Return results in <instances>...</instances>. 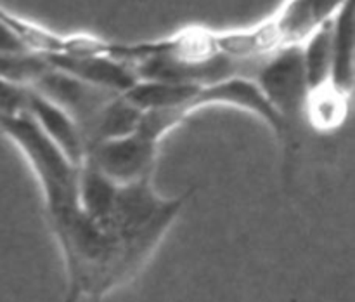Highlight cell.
I'll return each instance as SVG.
<instances>
[{
	"label": "cell",
	"mask_w": 355,
	"mask_h": 302,
	"mask_svg": "<svg viewBox=\"0 0 355 302\" xmlns=\"http://www.w3.org/2000/svg\"><path fill=\"white\" fill-rule=\"evenodd\" d=\"M44 59L52 68L114 94L125 92L139 82L130 62L107 56H49Z\"/></svg>",
	"instance_id": "cell-7"
},
{
	"label": "cell",
	"mask_w": 355,
	"mask_h": 302,
	"mask_svg": "<svg viewBox=\"0 0 355 302\" xmlns=\"http://www.w3.org/2000/svg\"><path fill=\"white\" fill-rule=\"evenodd\" d=\"M28 87L61 106L82 128L83 137L103 108L118 96L52 66H47Z\"/></svg>",
	"instance_id": "cell-4"
},
{
	"label": "cell",
	"mask_w": 355,
	"mask_h": 302,
	"mask_svg": "<svg viewBox=\"0 0 355 302\" xmlns=\"http://www.w3.org/2000/svg\"><path fill=\"white\" fill-rule=\"evenodd\" d=\"M201 85L162 80H139L135 85L121 92V96L137 110H158V108H187L191 113L193 101Z\"/></svg>",
	"instance_id": "cell-10"
},
{
	"label": "cell",
	"mask_w": 355,
	"mask_h": 302,
	"mask_svg": "<svg viewBox=\"0 0 355 302\" xmlns=\"http://www.w3.org/2000/svg\"><path fill=\"white\" fill-rule=\"evenodd\" d=\"M0 131L23 151L33 169L44 193L51 228L73 217L80 210L78 167L59 151L26 111L19 115L0 113Z\"/></svg>",
	"instance_id": "cell-1"
},
{
	"label": "cell",
	"mask_w": 355,
	"mask_h": 302,
	"mask_svg": "<svg viewBox=\"0 0 355 302\" xmlns=\"http://www.w3.org/2000/svg\"><path fill=\"white\" fill-rule=\"evenodd\" d=\"M26 113L73 165L78 169L83 165L87 156L85 137L78 124L61 106L28 87Z\"/></svg>",
	"instance_id": "cell-6"
},
{
	"label": "cell",
	"mask_w": 355,
	"mask_h": 302,
	"mask_svg": "<svg viewBox=\"0 0 355 302\" xmlns=\"http://www.w3.org/2000/svg\"><path fill=\"white\" fill-rule=\"evenodd\" d=\"M158 142L144 137L139 132L106 139L87 149L85 162L110 177L118 186L135 183L153 176L158 155Z\"/></svg>",
	"instance_id": "cell-3"
},
{
	"label": "cell",
	"mask_w": 355,
	"mask_h": 302,
	"mask_svg": "<svg viewBox=\"0 0 355 302\" xmlns=\"http://www.w3.org/2000/svg\"><path fill=\"white\" fill-rule=\"evenodd\" d=\"M331 42L333 19L322 24L302 44L309 94L328 87L329 72H331Z\"/></svg>",
	"instance_id": "cell-11"
},
{
	"label": "cell",
	"mask_w": 355,
	"mask_h": 302,
	"mask_svg": "<svg viewBox=\"0 0 355 302\" xmlns=\"http://www.w3.org/2000/svg\"><path fill=\"white\" fill-rule=\"evenodd\" d=\"M354 83V14L350 0H345L333 17L331 72L328 87L349 99Z\"/></svg>",
	"instance_id": "cell-8"
},
{
	"label": "cell",
	"mask_w": 355,
	"mask_h": 302,
	"mask_svg": "<svg viewBox=\"0 0 355 302\" xmlns=\"http://www.w3.org/2000/svg\"><path fill=\"white\" fill-rule=\"evenodd\" d=\"M345 0H284L267 21L281 49L302 45L315 30L331 21Z\"/></svg>",
	"instance_id": "cell-5"
},
{
	"label": "cell",
	"mask_w": 355,
	"mask_h": 302,
	"mask_svg": "<svg viewBox=\"0 0 355 302\" xmlns=\"http://www.w3.org/2000/svg\"><path fill=\"white\" fill-rule=\"evenodd\" d=\"M116 194L118 184L89 162H83L78 170V207L85 217L110 233H113L111 217Z\"/></svg>",
	"instance_id": "cell-9"
},
{
	"label": "cell",
	"mask_w": 355,
	"mask_h": 302,
	"mask_svg": "<svg viewBox=\"0 0 355 302\" xmlns=\"http://www.w3.org/2000/svg\"><path fill=\"white\" fill-rule=\"evenodd\" d=\"M274 110L283 118L291 142V156L302 144V128L307 111L309 85L305 78L302 45L279 49L267 56L252 76Z\"/></svg>",
	"instance_id": "cell-2"
}]
</instances>
